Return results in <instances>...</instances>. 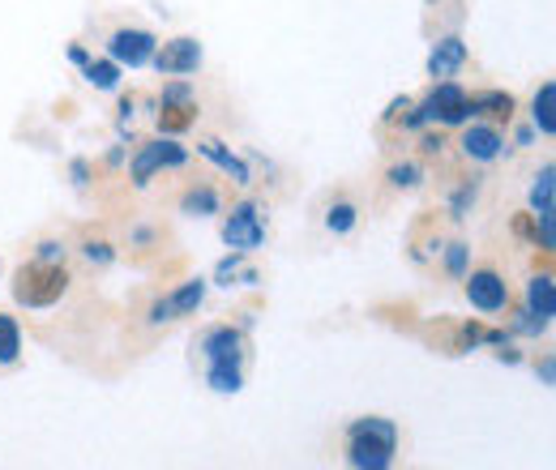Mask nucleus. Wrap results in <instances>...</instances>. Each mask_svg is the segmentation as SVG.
Returning <instances> with one entry per match:
<instances>
[{"instance_id":"nucleus-8","label":"nucleus","mask_w":556,"mask_h":470,"mask_svg":"<svg viewBox=\"0 0 556 470\" xmlns=\"http://www.w3.org/2000/svg\"><path fill=\"white\" fill-rule=\"evenodd\" d=\"M202 300H206V282H202V278H193V282L176 287L172 295H163V300L150 308V321H154V326H163V321H176V317H193V313L202 308Z\"/></svg>"},{"instance_id":"nucleus-13","label":"nucleus","mask_w":556,"mask_h":470,"mask_svg":"<svg viewBox=\"0 0 556 470\" xmlns=\"http://www.w3.org/2000/svg\"><path fill=\"white\" fill-rule=\"evenodd\" d=\"M463 61H467V48H463V39H441L437 48H432V56H428V73L432 77H454L458 68H463Z\"/></svg>"},{"instance_id":"nucleus-15","label":"nucleus","mask_w":556,"mask_h":470,"mask_svg":"<svg viewBox=\"0 0 556 470\" xmlns=\"http://www.w3.org/2000/svg\"><path fill=\"white\" fill-rule=\"evenodd\" d=\"M467 116H496V120H509V116H514V99L501 94V90L467 94Z\"/></svg>"},{"instance_id":"nucleus-3","label":"nucleus","mask_w":556,"mask_h":470,"mask_svg":"<svg viewBox=\"0 0 556 470\" xmlns=\"http://www.w3.org/2000/svg\"><path fill=\"white\" fill-rule=\"evenodd\" d=\"M428 120H441V125H467V120H471V116H467V90H463L458 81H441V86L424 99V107L407 116L412 129L428 125Z\"/></svg>"},{"instance_id":"nucleus-27","label":"nucleus","mask_w":556,"mask_h":470,"mask_svg":"<svg viewBox=\"0 0 556 470\" xmlns=\"http://www.w3.org/2000/svg\"><path fill=\"white\" fill-rule=\"evenodd\" d=\"M81 253H86V262H94V266H112V257H116L108 244H94V240H90Z\"/></svg>"},{"instance_id":"nucleus-18","label":"nucleus","mask_w":556,"mask_h":470,"mask_svg":"<svg viewBox=\"0 0 556 470\" xmlns=\"http://www.w3.org/2000/svg\"><path fill=\"white\" fill-rule=\"evenodd\" d=\"M553 176H556V167L548 163V167L535 176V185H531V209H535V214H556V205H553Z\"/></svg>"},{"instance_id":"nucleus-20","label":"nucleus","mask_w":556,"mask_h":470,"mask_svg":"<svg viewBox=\"0 0 556 470\" xmlns=\"http://www.w3.org/2000/svg\"><path fill=\"white\" fill-rule=\"evenodd\" d=\"M17 355H22V330L13 317L0 313V364H17Z\"/></svg>"},{"instance_id":"nucleus-23","label":"nucleus","mask_w":556,"mask_h":470,"mask_svg":"<svg viewBox=\"0 0 556 470\" xmlns=\"http://www.w3.org/2000/svg\"><path fill=\"white\" fill-rule=\"evenodd\" d=\"M214 278H218L223 287H231V278H240V282H249V287L257 282V274H253V269H240V253H236V257H227V262H218Z\"/></svg>"},{"instance_id":"nucleus-1","label":"nucleus","mask_w":556,"mask_h":470,"mask_svg":"<svg viewBox=\"0 0 556 470\" xmlns=\"http://www.w3.org/2000/svg\"><path fill=\"white\" fill-rule=\"evenodd\" d=\"M399 454V428L390 419H355L348 428V462L355 470H386Z\"/></svg>"},{"instance_id":"nucleus-9","label":"nucleus","mask_w":556,"mask_h":470,"mask_svg":"<svg viewBox=\"0 0 556 470\" xmlns=\"http://www.w3.org/2000/svg\"><path fill=\"white\" fill-rule=\"evenodd\" d=\"M154 35L150 30H116L112 39H108V56L116 61V65H129V68H141L154 61Z\"/></svg>"},{"instance_id":"nucleus-10","label":"nucleus","mask_w":556,"mask_h":470,"mask_svg":"<svg viewBox=\"0 0 556 470\" xmlns=\"http://www.w3.org/2000/svg\"><path fill=\"white\" fill-rule=\"evenodd\" d=\"M202 65V43L198 39H172L163 48H154V68L163 77H185V73H198Z\"/></svg>"},{"instance_id":"nucleus-19","label":"nucleus","mask_w":556,"mask_h":470,"mask_svg":"<svg viewBox=\"0 0 556 470\" xmlns=\"http://www.w3.org/2000/svg\"><path fill=\"white\" fill-rule=\"evenodd\" d=\"M202 154H206L210 163H218L223 172H231V176H236V185H249V167H244L236 154H227L218 141H206V145H202Z\"/></svg>"},{"instance_id":"nucleus-29","label":"nucleus","mask_w":556,"mask_h":470,"mask_svg":"<svg viewBox=\"0 0 556 470\" xmlns=\"http://www.w3.org/2000/svg\"><path fill=\"white\" fill-rule=\"evenodd\" d=\"M437 150H441V137H424V154H437Z\"/></svg>"},{"instance_id":"nucleus-26","label":"nucleus","mask_w":556,"mask_h":470,"mask_svg":"<svg viewBox=\"0 0 556 470\" xmlns=\"http://www.w3.org/2000/svg\"><path fill=\"white\" fill-rule=\"evenodd\" d=\"M445 269H450L454 278H463V274H467V244H450V253H445Z\"/></svg>"},{"instance_id":"nucleus-28","label":"nucleus","mask_w":556,"mask_h":470,"mask_svg":"<svg viewBox=\"0 0 556 470\" xmlns=\"http://www.w3.org/2000/svg\"><path fill=\"white\" fill-rule=\"evenodd\" d=\"M39 262H65V249H61V244H52V240H48V244H39Z\"/></svg>"},{"instance_id":"nucleus-4","label":"nucleus","mask_w":556,"mask_h":470,"mask_svg":"<svg viewBox=\"0 0 556 470\" xmlns=\"http://www.w3.org/2000/svg\"><path fill=\"white\" fill-rule=\"evenodd\" d=\"M262 240H266V223H262L257 205L253 202L236 205L231 218L223 223V244L236 249V253H253V249H262Z\"/></svg>"},{"instance_id":"nucleus-30","label":"nucleus","mask_w":556,"mask_h":470,"mask_svg":"<svg viewBox=\"0 0 556 470\" xmlns=\"http://www.w3.org/2000/svg\"><path fill=\"white\" fill-rule=\"evenodd\" d=\"M70 61H73V65H86V61H90V56H86V52H81V48H70Z\"/></svg>"},{"instance_id":"nucleus-22","label":"nucleus","mask_w":556,"mask_h":470,"mask_svg":"<svg viewBox=\"0 0 556 470\" xmlns=\"http://www.w3.org/2000/svg\"><path fill=\"white\" fill-rule=\"evenodd\" d=\"M185 214H193V218H206L218 209V193L214 189H193V193H185V202H180Z\"/></svg>"},{"instance_id":"nucleus-5","label":"nucleus","mask_w":556,"mask_h":470,"mask_svg":"<svg viewBox=\"0 0 556 470\" xmlns=\"http://www.w3.org/2000/svg\"><path fill=\"white\" fill-rule=\"evenodd\" d=\"M193 120H198L193 90H189L185 81H172V86L163 90V107H159V134L176 137V134H185Z\"/></svg>"},{"instance_id":"nucleus-24","label":"nucleus","mask_w":556,"mask_h":470,"mask_svg":"<svg viewBox=\"0 0 556 470\" xmlns=\"http://www.w3.org/2000/svg\"><path fill=\"white\" fill-rule=\"evenodd\" d=\"M326 227H330L334 236H348L351 227H355V205H351V202L330 205V214H326Z\"/></svg>"},{"instance_id":"nucleus-12","label":"nucleus","mask_w":556,"mask_h":470,"mask_svg":"<svg viewBox=\"0 0 556 470\" xmlns=\"http://www.w3.org/2000/svg\"><path fill=\"white\" fill-rule=\"evenodd\" d=\"M463 150H467V158H476V163H492V158H501L505 141H501V134H496L492 125H471V129L463 134Z\"/></svg>"},{"instance_id":"nucleus-17","label":"nucleus","mask_w":556,"mask_h":470,"mask_svg":"<svg viewBox=\"0 0 556 470\" xmlns=\"http://www.w3.org/2000/svg\"><path fill=\"white\" fill-rule=\"evenodd\" d=\"M86 81L94 86V90H116L121 86V65L108 56V61H86Z\"/></svg>"},{"instance_id":"nucleus-2","label":"nucleus","mask_w":556,"mask_h":470,"mask_svg":"<svg viewBox=\"0 0 556 470\" xmlns=\"http://www.w3.org/2000/svg\"><path fill=\"white\" fill-rule=\"evenodd\" d=\"M70 291V274L61 262H30L13 274V300L22 308H52L61 295Z\"/></svg>"},{"instance_id":"nucleus-25","label":"nucleus","mask_w":556,"mask_h":470,"mask_svg":"<svg viewBox=\"0 0 556 470\" xmlns=\"http://www.w3.org/2000/svg\"><path fill=\"white\" fill-rule=\"evenodd\" d=\"M419 180H424V172H419L416 163H399V167L390 172V185H394V189H416Z\"/></svg>"},{"instance_id":"nucleus-6","label":"nucleus","mask_w":556,"mask_h":470,"mask_svg":"<svg viewBox=\"0 0 556 470\" xmlns=\"http://www.w3.org/2000/svg\"><path fill=\"white\" fill-rule=\"evenodd\" d=\"M189 163V150L185 145H176V141H150V145H141L138 158H134V185L146 189L150 180H154V172H163V167H185Z\"/></svg>"},{"instance_id":"nucleus-7","label":"nucleus","mask_w":556,"mask_h":470,"mask_svg":"<svg viewBox=\"0 0 556 470\" xmlns=\"http://www.w3.org/2000/svg\"><path fill=\"white\" fill-rule=\"evenodd\" d=\"M467 278V300H471V308L476 313H505V304H509V287H505V278L496 274V269H476V274H463Z\"/></svg>"},{"instance_id":"nucleus-14","label":"nucleus","mask_w":556,"mask_h":470,"mask_svg":"<svg viewBox=\"0 0 556 470\" xmlns=\"http://www.w3.org/2000/svg\"><path fill=\"white\" fill-rule=\"evenodd\" d=\"M527 313H535V317H544V321H553L556 317V287L548 274H535L531 282H527Z\"/></svg>"},{"instance_id":"nucleus-11","label":"nucleus","mask_w":556,"mask_h":470,"mask_svg":"<svg viewBox=\"0 0 556 470\" xmlns=\"http://www.w3.org/2000/svg\"><path fill=\"white\" fill-rule=\"evenodd\" d=\"M202 355H206V364H240L244 338H240V330H231V326L210 330L206 342H202Z\"/></svg>"},{"instance_id":"nucleus-16","label":"nucleus","mask_w":556,"mask_h":470,"mask_svg":"<svg viewBox=\"0 0 556 470\" xmlns=\"http://www.w3.org/2000/svg\"><path fill=\"white\" fill-rule=\"evenodd\" d=\"M535 125H540V134H556V81H544L540 86V94H535Z\"/></svg>"},{"instance_id":"nucleus-21","label":"nucleus","mask_w":556,"mask_h":470,"mask_svg":"<svg viewBox=\"0 0 556 470\" xmlns=\"http://www.w3.org/2000/svg\"><path fill=\"white\" fill-rule=\"evenodd\" d=\"M206 377L218 394H236V390H240V381H244V377H240V364H210Z\"/></svg>"}]
</instances>
